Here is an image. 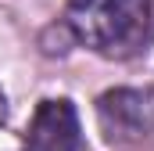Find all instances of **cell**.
<instances>
[{
  "label": "cell",
  "mask_w": 154,
  "mask_h": 151,
  "mask_svg": "<svg viewBox=\"0 0 154 151\" xmlns=\"http://www.w3.org/2000/svg\"><path fill=\"white\" fill-rule=\"evenodd\" d=\"M97 122L111 144H133L154 133V86H115L97 97Z\"/></svg>",
  "instance_id": "obj_2"
},
{
  "label": "cell",
  "mask_w": 154,
  "mask_h": 151,
  "mask_svg": "<svg viewBox=\"0 0 154 151\" xmlns=\"http://www.w3.org/2000/svg\"><path fill=\"white\" fill-rule=\"evenodd\" d=\"M7 122V97H4V90H0V126Z\"/></svg>",
  "instance_id": "obj_4"
},
{
  "label": "cell",
  "mask_w": 154,
  "mask_h": 151,
  "mask_svg": "<svg viewBox=\"0 0 154 151\" xmlns=\"http://www.w3.org/2000/svg\"><path fill=\"white\" fill-rule=\"evenodd\" d=\"M25 151H90L75 104L65 97L39 101L25 133Z\"/></svg>",
  "instance_id": "obj_3"
},
{
  "label": "cell",
  "mask_w": 154,
  "mask_h": 151,
  "mask_svg": "<svg viewBox=\"0 0 154 151\" xmlns=\"http://www.w3.org/2000/svg\"><path fill=\"white\" fill-rule=\"evenodd\" d=\"M65 29L93 54L129 61L154 43V0H68Z\"/></svg>",
  "instance_id": "obj_1"
}]
</instances>
